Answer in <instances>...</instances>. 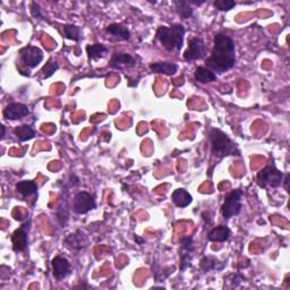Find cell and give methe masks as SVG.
<instances>
[{
    "label": "cell",
    "instance_id": "1",
    "mask_svg": "<svg viewBox=\"0 0 290 290\" xmlns=\"http://www.w3.org/2000/svg\"><path fill=\"white\" fill-rule=\"evenodd\" d=\"M236 64V45L232 39L224 33L214 37L213 49L206 59V68L214 74H223L230 70Z\"/></svg>",
    "mask_w": 290,
    "mask_h": 290
},
{
    "label": "cell",
    "instance_id": "2",
    "mask_svg": "<svg viewBox=\"0 0 290 290\" xmlns=\"http://www.w3.org/2000/svg\"><path fill=\"white\" fill-rule=\"evenodd\" d=\"M209 143L211 153L214 156L223 157L228 156H241V152L235 143L223 131L216 130V128L211 130L209 133Z\"/></svg>",
    "mask_w": 290,
    "mask_h": 290
},
{
    "label": "cell",
    "instance_id": "3",
    "mask_svg": "<svg viewBox=\"0 0 290 290\" xmlns=\"http://www.w3.org/2000/svg\"><path fill=\"white\" fill-rule=\"evenodd\" d=\"M185 27L181 24L173 26H160L156 31V39L167 51H179L184 45Z\"/></svg>",
    "mask_w": 290,
    "mask_h": 290
},
{
    "label": "cell",
    "instance_id": "4",
    "mask_svg": "<svg viewBox=\"0 0 290 290\" xmlns=\"http://www.w3.org/2000/svg\"><path fill=\"white\" fill-rule=\"evenodd\" d=\"M257 184L260 185V187L267 188V187H279L284 181V174L281 171H279L277 168L268 166L263 168L262 170L257 174L256 177Z\"/></svg>",
    "mask_w": 290,
    "mask_h": 290
},
{
    "label": "cell",
    "instance_id": "5",
    "mask_svg": "<svg viewBox=\"0 0 290 290\" xmlns=\"http://www.w3.org/2000/svg\"><path fill=\"white\" fill-rule=\"evenodd\" d=\"M242 189H234L225 196L224 203L221 207V212L224 219H230V218L238 216L242 210Z\"/></svg>",
    "mask_w": 290,
    "mask_h": 290
},
{
    "label": "cell",
    "instance_id": "6",
    "mask_svg": "<svg viewBox=\"0 0 290 290\" xmlns=\"http://www.w3.org/2000/svg\"><path fill=\"white\" fill-rule=\"evenodd\" d=\"M20 58L24 63V65L30 69L38 67L44 60V51L40 48L34 45L24 46L20 50Z\"/></svg>",
    "mask_w": 290,
    "mask_h": 290
},
{
    "label": "cell",
    "instance_id": "7",
    "mask_svg": "<svg viewBox=\"0 0 290 290\" xmlns=\"http://www.w3.org/2000/svg\"><path fill=\"white\" fill-rule=\"evenodd\" d=\"M206 53L207 49L203 39L200 37H194L188 42V48L184 52V58L187 62H194V60L204 58Z\"/></svg>",
    "mask_w": 290,
    "mask_h": 290
},
{
    "label": "cell",
    "instance_id": "8",
    "mask_svg": "<svg viewBox=\"0 0 290 290\" xmlns=\"http://www.w3.org/2000/svg\"><path fill=\"white\" fill-rule=\"evenodd\" d=\"M96 204L94 196L88 192H78L74 196L73 200V210L77 214H85L89 211L95 209Z\"/></svg>",
    "mask_w": 290,
    "mask_h": 290
},
{
    "label": "cell",
    "instance_id": "9",
    "mask_svg": "<svg viewBox=\"0 0 290 290\" xmlns=\"http://www.w3.org/2000/svg\"><path fill=\"white\" fill-rule=\"evenodd\" d=\"M28 108L27 106L23 105V103H9L8 106L3 109L2 114L5 119L8 120H19L22 119V118L26 117L28 114Z\"/></svg>",
    "mask_w": 290,
    "mask_h": 290
},
{
    "label": "cell",
    "instance_id": "10",
    "mask_svg": "<svg viewBox=\"0 0 290 290\" xmlns=\"http://www.w3.org/2000/svg\"><path fill=\"white\" fill-rule=\"evenodd\" d=\"M30 227V223L24 224L20 229H17L12 235V243L14 252H24L27 246V230Z\"/></svg>",
    "mask_w": 290,
    "mask_h": 290
},
{
    "label": "cell",
    "instance_id": "11",
    "mask_svg": "<svg viewBox=\"0 0 290 290\" xmlns=\"http://www.w3.org/2000/svg\"><path fill=\"white\" fill-rule=\"evenodd\" d=\"M88 237L81 230L68 235L65 241H64V244H65L67 248L74 250V252H80L81 249L85 248L88 246Z\"/></svg>",
    "mask_w": 290,
    "mask_h": 290
},
{
    "label": "cell",
    "instance_id": "12",
    "mask_svg": "<svg viewBox=\"0 0 290 290\" xmlns=\"http://www.w3.org/2000/svg\"><path fill=\"white\" fill-rule=\"evenodd\" d=\"M52 274L57 280L65 279L70 272V264L68 260L62 256H56L52 260Z\"/></svg>",
    "mask_w": 290,
    "mask_h": 290
},
{
    "label": "cell",
    "instance_id": "13",
    "mask_svg": "<svg viewBox=\"0 0 290 290\" xmlns=\"http://www.w3.org/2000/svg\"><path fill=\"white\" fill-rule=\"evenodd\" d=\"M110 66L116 69L130 68L135 66V59L130 53H114L110 59Z\"/></svg>",
    "mask_w": 290,
    "mask_h": 290
},
{
    "label": "cell",
    "instance_id": "14",
    "mask_svg": "<svg viewBox=\"0 0 290 290\" xmlns=\"http://www.w3.org/2000/svg\"><path fill=\"white\" fill-rule=\"evenodd\" d=\"M231 235V230L227 225H219V227L213 228L209 234H207V239L210 242H219L223 243L227 242Z\"/></svg>",
    "mask_w": 290,
    "mask_h": 290
},
{
    "label": "cell",
    "instance_id": "15",
    "mask_svg": "<svg viewBox=\"0 0 290 290\" xmlns=\"http://www.w3.org/2000/svg\"><path fill=\"white\" fill-rule=\"evenodd\" d=\"M171 200H173L174 204L178 207H187L189 204L192 203L193 198L189 193L184 188H178L171 195Z\"/></svg>",
    "mask_w": 290,
    "mask_h": 290
},
{
    "label": "cell",
    "instance_id": "16",
    "mask_svg": "<svg viewBox=\"0 0 290 290\" xmlns=\"http://www.w3.org/2000/svg\"><path fill=\"white\" fill-rule=\"evenodd\" d=\"M225 264L221 262L220 260H218L214 256H204L200 262V268L204 272H210L213 270H223Z\"/></svg>",
    "mask_w": 290,
    "mask_h": 290
},
{
    "label": "cell",
    "instance_id": "17",
    "mask_svg": "<svg viewBox=\"0 0 290 290\" xmlns=\"http://www.w3.org/2000/svg\"><path fill=\"white\" fill-rule=\"evenodd\" d=\"M150 69H151L153 73L164 74L168 75V76H171V75L177 73L178 66L176 64L173 63H153L150 65Z\"/></svg>",
    "mask_w": 290,
    "mask_h": 290
},
{
    "label": "cell",
    "instance_id": "18",
    "mask_svg": "<svg viewBox=\"0 0 290 290\" xmlns=\"http://www.w3.org/2000/svg\"><path fill=\"white\" fill-rule=\"evenodd\" d=\"M17 192L20 193L23 198H27V196L34 195L38 193V185L37 182L33 180H22L19 181L16 185Z\"/></svg>",
    "mask_w": 290,
    "mask_h": 290
},
{
    "label": "cell",
    "instance_id": "19",
    "mask_svg": "<svg viewBox=\"0 0 290 290\" xmlns=\"http://www.w3.org/2000/svg\"><path fill=\"white\" fill-rule=\"evenodd\" d=\"M107 32L110 33L113 37H116L120 40H130L131 39V32L128 28L123 24H112L107 27Z\"/></svg>",
    "mask_w": 290,
    "mask_h": 290
},
{
    "label": "cell",
    "instance_id": "20",
    "mask_svg": "<svg viewBox=\"0 0 290 290\" xmlns=\"http://www.w3.org/2000/svg\"><path fill=\"white\" fill-rule=\"evenodd\" d=\"M194 77L196 81L202 84L211 83V82H214L217 80V75L206 67H199L198 69L195 70Z\"/></svg>",
    "mask_w": 290,
    "mask_h": 290
},
{
    "label": "cell",
    "instance_id": "21",
    "mask_svg": "<svg viewBox=\"0 0 290 290\" xmlns=\"http://www.w3.org/2000/svg\"><path fill=\"white\" fill-rule=\"evenodd\" d=\"M108 51H109V49L107 48L106 45H100V44L87 46V52H88L89 62H91V60H98V59L103 58V57H105V55Z\"/></svg>",
    "mask_w": 290,
    "mask_h": 290
},
{
    "label": "cell",
    "instance_id": "22",
    "mask_svg": "<svg viewBox=\"0 0 290 290\" xmlns=\"http://www.w3.org/2000/svg\"><path fill=\"white\" fill-rule=\"evenodd\" d=\"M15 135L20 141L25 142L33 138L35 136V132L33 128L28 126V125H21V126H17L15 128Z\"/></svg>",
    "mask_w": 290,
    "mask_h": 290
},
{
    "label": "cell",
    "instance_id": "23",
    "mask_svg": "<svg viewBox=\"0 0 290 290\" xmlns=\"http://www.w3.org/2000/svg\"><path fill=\"white\" fill-rule=\"evenodd\" d=\"M174 5L176 6V10L181 19L187 20L189 17H192L193 8L191 5H189L188 1H185V0H176V1H174Z\"/></svg>",
    "mask_w": 290,
    "mask_h": 290
},
{
    "label": "cell",
    "instance_id": "24",
    "mask_svg": "<svg viewBox=\"0 0 290 290\" xmlns=\"http://www.w3.org/2000/svg\"><path fill=\"white\" fill-rule=\"evenodd\" d=\"M64 35L69 40L78 42L82 39V31L78 26H75V25L67 24L64 25Z\"/></svg>",
    "mask_w": 290,
    "mask_h": 290
},
{
    "label": "cell",
    "instance_id": "25",
    "mask_svg": "<svg viewBox=\"0 0 290 290\" xmlns=\"http://www.w3.org/2000/svg\"><path fill=\"white\" fill-rule=\"evenodd\" d=\"M58 68H59L58 64H57L56 62H53V60H49V62L45 65V67L42 68V70L40 71V73L42 74V76H44L45 78H48L51 76V75H53L55 71L58 70Z\"/></svg>",
    "mask_w": 290,
    "mask_h": 290
},
{
    "label": "cell",
    "instance_id": "26",
    "mask_svg": "<svg viewBox=\"0 0 290 290\" xmlns=\"http://www.w3.org/2000/svg\"><path fill=\"white\" fill-rule=\"evenodd\" d=\"M213 6L218 10H220V12H228V10L234 8L236 6V2L231 1V0H216L213 2Z\"/></svg>",
    "mask_w": 290,
    "mask_h": 290
},
{
    "label": "cell",
    "instance_id": "27",
    "mask_svg": "<svg viewBox=\"0 0 290 290\" xmlns=\"http://www.w3.org/2000/svg\"><path fill=\"white\" fill-rule=\"evenodd\" d=\"M180 244L184 252H188V253L194 252V245H193L192 237H182L180 239Z\"/></svg>",
    "mask_w": 290,
    "mask_h": 290
},
{
    "label": "cell",
    "instance_id": "28",
    "mask_svg": "<svg viewBox=\"0 0 290 290\" xmlns=\"http://www.w3.org/2000/svg\"><path fill=\"white\" fill-rule=\"evenodd\" d=\"M191 254L192 253H188V252H184L182 250V254H181V261H180V271H185L186 268H187L189 266H191V261H192V257H191Z\"/></svg>",
    "mask_w": 290,
    "mask_h": 290
},
{
    "label": "cell",
    "instance_id": "29",
    "mask_svg": "<svg viewBox=\"0 0 290 290\" xmlns=\"http://www.w3.org/2000/svg\"><path fill=\"white\" fill-rule=\"evenodd\" d=\"M31 13H32V15H33V17H35V19H41L42 17L41 9L37 2L31 3Z\"/></svg>",
    "mask_w": 290,
    "mask_h": 290
},
{
    "label": "cell",
    "instance_id": "30",
    "mask_svg": "<svg viewBox=\"0 0 290 290\" xmlns=\"http://www.w3.org/2000/svg\"><path fill=\"white\" fill-rule=\"evenodd\" d=\"M286 179H285V187H286V189H287L288 191V182H289V175H286Z\"/></svg>",
    "mask_w": 290,
    "mask_h": 290
},
{
    "label": "cell",
    "instance_id": "31",
    "mask_svg": "<svg viewBox=\"0 0 290 290\" xmlns=\"http://www.w3.org/2000/svg\"><path fill=\"white\" fill-rule=\"evenodd\" d=\"M135 241H136V242H137L139 245L144 244V239H142V238H139V237H135Z\"/></svg>",
    "mask_w": 290,
    "mask_h": 290
},
{
    "label": "cell",
    "instance_id": "32",
    "mask_svg": "<svg viewBox=\"0 0 290 290\" xmlns=\"http://www.w3.org/2000/svg\"><path fill=\"white\" fill-rule=\"evenodd\" d=\"M1 132H2V133H1V138H3V136H5V126H3V125L1 126Z\"/></svg>",
    "mask_w": 290,
    "mask_h": 290
}]
</instances>
